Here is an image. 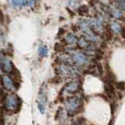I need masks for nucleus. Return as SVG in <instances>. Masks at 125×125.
Instances as JSON below:
<instances>
[{"label":"nucleus","instance_id":"obj_3","mask_svg":"<svg viewBox=\"0 0 125 125\" xmlns=\"http://www.w3.org/2000/svg\"><path fill=\"white\" fill-rule=\"evenodd\" d=\"M73 61L75 63H77L78 65H84L86 61H87V57L84 54L81 53H76L73 56Z\"/></svg>","mask_w":125,"mask_h":125},{"label":"nucleus","instance_id":"obj_6","mask_svg":"<svg viewBox=\"0 0 125 125\" xmlns=\"http://www.w3.org/2000/svg\"><path fill=\"white\" fill-rule=\"evenodd\" d=\"M3 68L7 73H11L13 70L12 63L7 58H3Z\"/></svg>","mask_w":125,"mask_h":125},{"label":"nucleus","instance_id":"obj_18","mask_svg":"<svg viewBox=\"0 0 125 125\" xmlns=\"http://www.w3.org/2000/svg\"><path fill=\"white\" fill-rule=\"evenodd\" d=\"M2 73V70H1V66H0V74Z\"/></svg>","mask_w":125,"mask_h":125},{"label":"nucleus","instance_id":"obj_13","mask_svg":"<svg viewBox=\"0 0 125 125\" xmlns=\"http://www.w3.org/2000/svg\"><path fill=\"white\" fill-rule=\"evenodd\" d=\"M88 11V7L87 5H82V6H80V8H79V13L81 15H84L85 13H87Z\"/></svg>","mask_w":125,"mask_h":125},{"label":"nucleus","instance_id":"obj_16","mask_svg":"<svg viewBox=\"0 0 125 125\" xmlns=\"http://www.w3.org/2000/svg\"><path fill=\"white\" fill-rule=\"evenodd\" d=\"M78 2H79V0H70V6L74 8L78 4Z\"/></svg>","mask_w":125,"mask_h":125},{"label":"nucleus","instance_id":"obj_7","mask_svg":"<svg viewBox=\"0 0 125 125\" xmlns=\"http://www.w3.org/2000/svg\"><path fill=\"white\" fill-rule=\"evenodd\" d=\"M66 41H65V42L68 44H74L76 42H77V38L75 35L73 34H72V33H70V34H67V36H66V39H65Z\"/></svg>","mask_w":125,"mask_h":125},{"label":"nucleus","instance_id":"obj_1","mask_svg":"<svg viewBox=\"0 0 125 125\" xmlns=\"http://www.w3.org/2000/svg\"><path fill=\"white\" fill-rule=\"evenodd\" d=\"M6 106L9 110H14L19 107L20 99L14 94H10L6 97Z\"/></svg>","mask_w":125,"mask_h":125},{"label":"nucleus","instance_id":"obj_12","mask_svg":"<svg viewBox=\"0 0 125 125\" xmlns=\"http://www.w3.org/2000/svg\"><path fill=\"white\" fill-rule=\"evenodd\" d=\"M112 16L115 18H120L121 17V11L119 9H113L112 10Z\"/></svg>","mask_w":125,"mask_h":125},{"label":"nucleus","instance_id":"obj_4","mask_svg":"<svg viewBox=\"0 0 125 125\" xmlns=\"http://www.w3.org/2000/svg\"><path fill=\"white\" fill-rule=\"evenodd\" d=\"M104 92H105V94H106L109 98L115 97V90H114L113 84L105 83V85H104Z\"/></svg>","mask_w":125,"mask_h":125},{"label":"nucleus","instance_id":"obj_2","mask_svg":"<svg viewBox=\"0 0 125 125\" xmlns=\"http://www.w3.org/2000/svg\"><path fill=\"white\" fill-rule=\"evenodd\" d=\"M80 105V100L77 98H72L67 102V108L69 111H74Z\"/></svg>","mask_w":125,"mask_h":125},{"label":"nucleus","instance_id":"obj_9","mask_svg":"<svg viewBox=\"0 0 125 125\" xmlns=\"http://www.w3.org/2000/svg\"><path fill=\"white\" fill-rule=\"evenodd\" d=\"M110 28H111V31L114 32V33H118V32H120L121 31V26L119 25V24H118V23H112L111 24V25H110Z\"/></svg>","mask_w":125,"mask_h":125},{"label":"nucleus","instance_id":"obj_8","mask_svg":"<svg viewBox=\"0 0 125 125\" xmlns=\"http://www.w3.org/2000/svg\"><path fill=\"white\" fill-rule=\"evenodd\" d=\"M10 3L13 7H22L26 4V1L25 0H10Z\"/></svg>","mask_w":125,"mask_h":125},{"label":"nucleus","instance_id":"obj_14","mask_svg":"<svg viewBox=\"0 0 125 125\" xmlns=\"http://www.w3.org/2000/svg\"><path fill=\"white\" fill-rule=\"evenodd\" d=\"M116 88L119 90H124L125 89V82H117L116 83Z\"/></svg>","mask_w":125,"mask_h":125},{"label":"nucleus","instance_id":"obj_10","mask_svg":"<svg viewBox=\"0 0 125 125\" xmlns=\"http://www.w3.org/2000/svg\"><path fill=\"white\" fill-rule=\"evenodd\" d=\"M39 54L41 56H46L48 54V48L45 45H41L39 48Z\"/></svg>","mask_w":125,"mask_h":125},{"label":"nucleus","instance_id":"obj_11","mask_svg":"<svg viewBox=\"0 0 125 125\" xmlns=\"http://www.w3.org/2000/svg\"><path fill=\"white\" fill-rule=\"evenodd\" d=\"M78 43H79V46L81 48H88V40L84 39V38H81L79 41H78Z\"/></svg>","mask_w":125,"mask_h":125},{"label":"nucleus","instance_id":"obj_15","mask_svg":"<svg viewBox=\"0 0 125 125\" xmlns=\"http://www.w3.org/2000/svg\"><path fill=\"white\" fill-rule=\"evenodd\" d=\"M63 49H64V47H63V45H61L60 43H56V45H55V50H56V52H61Z\"/></svg>","mask_w":125,"mask_h":125},{"label":"nucleus","instance_id":"obj_5","mask_svg":"<svg viewBox=\"0 0 125 125\" xmlns=\"http://www.w3.org/2000/svg\"><path fill=\"white\" fill-rule=\"evenodd\" d=\"M3 84H4V87L7 89H13L14 88V82L9 76H4L3 77Z\"/></svg>","mask_w":125,"mask_h":125},{"label":"nucleus","instance_id":"obj_17","mask_svg":"<svg viewBox=\"0 0 125 125\" xmlns=\"http://www.w3.org/2000/svg\"><path fill=\"white\" fill-rule=\"evenodd\" d=\"M121 35H122V38H124L125 39V28L124 27H122V28H121Z\"/></svg>","mask_w":125,"mask_h":125},{"label":"nucleus","instance_id":"obj_19","mask_svg":"<svg viewBox=\"0 0 125 125\" xmlns=\"http://www.w3.org/2000/svg\"><path fill=\"white\" fill-rule=\"evenodd\" d=\"M31 2H35V1H37V0H30Z\"/></svg>","mask_w":125,"mask_h":125}]
</instances>
